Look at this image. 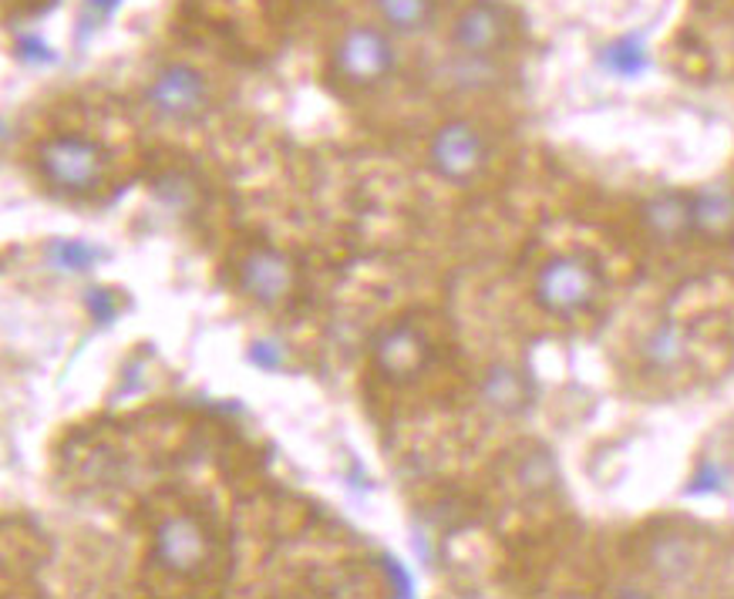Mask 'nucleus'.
I'll return each instance as SVG.
<instances>
[{
  "instance_id": "16",
  "label": "nucleus",
  "mask_w": 734,
  "mask_h": 599,
  "mask_svg": "<svg viewBox=\"0 0 734 599\" xmlns=\"http://www.w3.org/2000/svg\"><path fill=\"white\" fill-rule=\"evenodd\" d=\"M48 260L55 269H65V273H84L91 269L99 260H102V250L91 246L84 240H55L48 246Z\"/></svg>"
},
{
  "instance_id": "7",
  "label": "nucleus",
  "mask_w": 734,
  "mask_h": 599,
  "mask_svg": "<svg viewBox=\"0 0 734 599\" xmlns=\"http://www.w3.org/2000/svg\"><path fill=\"white\" fill-rule=\"evenodd\" d=\"M146 102L169 122H196L209 108V81L190 65H169L152 78Z\"/></svg>"
},
{
  "instance_id": "3",
  "label": "nucleus",
  "mask_w": 734,
  "mask_h": 599,
  "mask_svg": "<svg viewBox=\"0 0 734 599\" xmlns=\"http://www.w3.org/2000/svg\"><path fill=\"white\" fill-rule=\"evenodd\" d=\"M152 552H156V563L165 573L179 579H203L213 566L216 542H213L209 526L199 516L182 512V516H169L156 529Z\"/></svg>"
},
{
  "instance_id": "5",
  "label": "nucleus",
  "mask_w": 734,
  "mask_h": 599,
  "mask_svg": "<svg viewBox=\"0 0 734 599\" xmlns=\"http://www.w3.org/2000/svg\"><path fill=\"white\" fill-rule=\"evenodd\" d=\"M489 162V142L472 122H445L428 142V165L438 178L466 186Z\"/></svg>"
},
{
  "instance_id": "9",
  "label": "nucleus",
  "mask_w": 734,
  "mask_h": 599,
  "mask_svg": "<svg viewBox=\"0 0 734 599\" xmlns=\"http://www.w3.org/2000/svg\"><path fill=\"white\" fill-rule=\"evenodd\" d=\"M371 357H375V367L381 371L385 381L408 384V381H415L425 371V367H428L432 344H428V337L415 324H408V320H398V324L385 327L375 337Z\"/></svg>"
},
{
  "instance_id": "18",
  "label": "nucleus",
  "mask_w": 734,
  "mask_h": 599,
  "mask_svg": "<svg viewBox=\"0 0 734 599\" xmlns=\"http://www.w3.org/2000/svg\"><path fill=\"white\" fill-rule=\"evenodd\" d=\"M118 4H122V0H84V18H81L84 27H81V37H88L99 24H105L115 14Z\"/></svg>"
},
{
  "instance_id": "6",
  "label": "nucleus",
  "mask_w": 734,
  "mask_h": 599,
  "mask_svg": "<svg viewBox=\"0 0 734 599\" xmlns=\"http://www.w3.org/2000/svg\"><path fill=\"white\" fill-rule=\"evenodd\" d=\"M513 41V18L498 0H472L458 11L451 24V48L462 58H482L502 55Z\"/></svg>"
},
{
  "instance_id": "21",
  "label": "nucleus",
  "mask_w": 734,
  "mask_h": 599,
  "mask_svg": "<svg viewBox=\"0 0 734 599\" xmlns=\"http://www.w3.org/2000/svg\"><path fill=\"white\" fill-rule=\"evenodd\" d=\"M253 360L263 364V367H277V364H280V360H277V350L266 347V344H256V347H253Z\"/></svg>"
},
{
  "instance_id": "1",
  "label": "nucleus",
  "mask_w": 734,
  "mask_h": 599,
  "mask_svg": "<svg viewBox=\"0 0 734 599\" xmlns=\"http://www.w3.org/2000/svg\"><path fill=\"white\" fill-rule=\"evenodd\" d=\"M604 269L589 253H557L549 256L536 280H532V297L539 303V310H546L549 316L560 320H573L583 316L596 307V300L604 297Z\"/></svg>"
},
{
  "instance_id": "10",
  "label": "nucleus",
  "mask_w": 734,
  "mask_h": 599,
  "mask_svg": "<svg viewBox=\"0 0 734 599\" xmlns=\"http://www.w3.org/2000/svg\"><path fill=\"white\" fill-rule=\"evenodd\" d=\"M691 219L695 237L704 243H731L734 240V186L727 182H708L691 193Z\"/></svg>"
},
{
  "instance_id": "20",
  "label": "nucleus",
  "mask_w": 734,
  "mask_h": 599,
  "mask_svg": "<svg viewBox=\"0 0 734 599\" xmlns=\"http://www.w3.org/2000/svg\"><path fill=\"white\" fill-rule=\"evenodd\" d=\"M18 55H21L24 61H34V65H48V61H55V51H51L44 41H37V37H24V41L18 44Z\"/></svg>"
},
{
  "instance_id": "2",
  "label": "nucleus",
  "mask_w": 734,
  "mask_h": 599,
  "mask_svg": "<svg viewBox=\"0 0 734 599\" xmlns=\"http://www.w3.org/2000/svg\"><path fill=\"white\" fill-rule=\"evenodd\" d=\"M34 165L55 193L91 196L102 186L108 155L84 135H51L34 149Z\"/></svg>"
},
{
  "instance_id": "17",
  "label": "nucleus",
  "mask_w": 734,
  "mask_h": 599,
  "mask_svg": "<svg viewBox=\"0 0 734 599\" xmlns=\"http://www.w3.org/2000/svg\"><path fill=\"white\" fill-rule=\"evenodd\" d=\"M84 307L88 313L99 320V324H112V320L118 316V303H115V293L112 290H88L84 293Z\"/></svg>"
},
{
  "instance_id": "8",
  "label": "nucleus",
  "mask_w": 734,
  "mask_h": 599,
  "mask_svg": "<svg viewBox=\"0 0 734 599\" xmlns=\"http://www.w3.org/2000/svg\"><path fill=\"white\" fill-rule=\"evenodd\" d=\"M240 290L260 307H280L297 290V266L287 253L273 246H256L240 260Z\"/></svg>"
},
{
  "instance_id": "12",
  "label": "nucleus",
  "mask_w": 734,
  "mask_h": 599,
  "mask_svg": "<svg viewBox=\"0 0 734 599\" xmlns=\"http://www.w3.org/2000/svg\"><path fill=\"white\" fill-rule=\"evenodd\" d=\"M482 404L502 418H519L532 404V384L516 364H492L479 384Z\"/></svg>"
},
{
  "instance_id": "19",
  "label": "nucleus",
  "mask_w": 734,
  "mask_h": 599,
  "mask_svg": "<svg viewBox=\"0 0 734 599\" xmlns=\"http://www.w3.org/2000/svg\"><path fill=\"white\" fill-rule=\"evenodd\" d=\"M58 0H4L8 18H37L44 11H51Z\"/></svg>"
},
{
  "instance_id": "15",
  "label": "nucleus",
  "mask_w": 734,
  "mask_h": 599,
  "mask_svg": "<svg viewBox=\"0 0 734 599\" xmlns=\"http://www.w3.org/2000/svg\"><path fill=\"white\" fill-rule=\"evenodd\" d=\"M435 0H375L378 18L404 37L425 34L435 21Z\"/></svg>"
},
{
  "instance_id": "13",
  "label": "nucleus",
  "mask_w": 734,
  "mask_h": 599,
  "mask_svg": "<svg viewBox=\"0 0 734 599\" xmlns=\"http://www.w3.org/2000/svg\"><path fill=\"white\" fill-rule=\"evenodd\" d=\"M647 566H651V573L661 583L684 586V583L695 579V573L701 566V556H698V545L691 539H684V535H661L647 549Z\"/></svg>"
},
{
  "instance_id": "11",
  "label": "nucleus",
  "mask_w": 734,
  "mask_h": 599,
  "mask_svg": "<svg viewBox=\"0 0 734 599\" xmlns=\"http://www.w3.org/2000/svg\"><path fill=\"white\" fill-rule=\"evenodd\" d=\"M640 222L644 229L661 240V243H684L695 237V219H691V193H674L664 189L651 196L640 206Z\"/></svg>"
},
{
  "instance_id": "14",
  "label": "nucleus",
  "mask_w": 734,
  "mask_h": 599,
  "mask_svg": "<svg viewBox=\"0 0 734 599\" xmlns=\"http://www.w3.org/2000/svg\"><path fill=\"white\" fill-rule=\"evenodd\" d=\"M640 357H644L647 367L654 371H674L677 364H684L687 357V334L674 320H661L657 327L647 331L644 344H640Z\"/></svg>"
},
{
  "instance_id": "4",
  "label": "nucleus",
  "mask_w": 734,
  "mask_h": 599,
  "mask_svg": "<svg viewBox=\"0 0 734 599\" xmlns=\"http://www.w3.org/2000/svg\"><path fill=\"white\" fill-rule=\"evenodd\" d=\"M394 44L375 24H354L334 44V74L351 88H375L394 71Z\"/></svg>"
}]
</instances>
